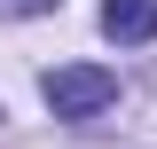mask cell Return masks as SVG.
<instances>
[{"label":"cell","instance_id":"obj_1","mask_svg":"<svg viewBox=\"0 0 157 149\" xmlns=\"http://www.w3.org/2000/svg\"><path fill=\"white\" fill-rule=\"evenodd\" d=\"M39 102L55 118H102L118 102V78L102 71V63H55V71L39 78Z\"/></svg>","mask_w":157,"mask_h":149},{"label":"cell","instance_id":"obj_2","mask_svg":"<svg viewBox=\"0 0 157 149\" xmlns=\"http://www.w3.org/2000/svg\"><path fill=\"white\" fill-rule=\"evenodd\" d=\"M102 32H110L118 47L157 39V0H102Z\"/></svg>","mask_w":157,"mask_h":149},{"label":"cell","instance_id":"obj_3","mask_svg":"<svg viewBox=\"0 0 157 149\" xmlns=\"http://www.w3.org/2000/svg\"><path fill=\"white\" fill-rule=\"evenodd\" d=\"M16 8H47V0H16Z\"/></svg>","mask_w":157,"mask_h":149}]
</instances>
